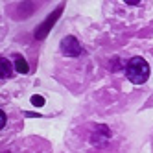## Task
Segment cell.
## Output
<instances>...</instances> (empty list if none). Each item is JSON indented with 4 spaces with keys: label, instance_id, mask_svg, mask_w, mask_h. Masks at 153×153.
<instances>
[{
    "label": "cell",
    "instance_id": "4",
    "mask_svg": "<svg viewBox=\"0 0 153 153\" xmlns=\"http://www.w3.org/2000/svg\"><path fill=\"white\" fill-rule=\"evenodd\" d=\"M15 67H17V72H20V74H28V63L20 57V56H17L15 57Z\"/></svg>",
    "mask_w": 153,
    "mask_h": 153
},
{
    "label": "cell",
    "instance_id": "6",
    "mask_svg": "<svg viewBox=\"0 0 153 153\" xmlns=\"http://www.w3.org/2000/svg\"><path fill=\"white\" fill-rule=\"evenodd\" d=\"M0 114H2V127H4V126H6V114H4V113H0Z\"/></svg>",
    "mask_w": 153,
    "mask_h": 153
},
{
    "label": "cell",
    "instance_id": "1",
    "mask_svg": "<svg viewBox=\"0 0 153 153\" xmlns=\"http://www.w3.org/2000/svg\"><path fill=\"white\" fill-rule=\"evenodd\" d=\"M126 76H127V79L131 83H135V85L146 83L148 78H149V65H148V61L144 57H133L127 63V67H126Z\"/></svg>",
    "mask_w": 153,
    "mask_h": 153
},
{
    "label": "cell",
    "instance_id": "3",
    "mask_svg": "<svg viewBox=\"0 0 153 153\" xmlns=\"http://www.w3.org/2000/svg\"><path fill=\"white\" fill-rule=\"evenodd\" d=\"M0 61H2V79H6V78H9V76L13 74V70H11V63H9L6 57H2Z\"/></svg>",
    "mask_w": 153,
    "mask_h": 153
},
{
    "label": "cell",
    "instance_id": "5",
    "mask_svg": "<svg viewBox=\"0 0 153 153\" xmlns=\"http://www.w3.org/2000/svg\"><path fill=\"white\" fill-rule=\"evenodd\" d=\"M31 102H33L35 105H42V103H45V102H42V98H41V96H33V98H31Z\"/></svg>",
    "mask_w": 153,
    "mask_h": 153
},
{
    "label": "cell",
    "instance_id": "2",
    "mask_svg": "<svg viewBox=\"0 0 153 153\" xmlns=\"http://www.w3.org/2000/svg\"><path fill=\"white\" fill-rule=\"evenodd\" d=\"M61 50L67 53V56L70 57H76V56H79V52H81V46H79V42L76 41V37L68 35V37H65L61 41Z\"/></svg>",
    "mask_w": 153,
    "mask_h": 153
}]
</instances>
